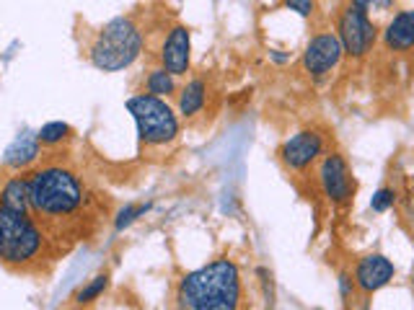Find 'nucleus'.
Here are the masks:
<instances>
[{"instance_id":"6ab92c4d","label":"nucleus","mask_w":414,"mask_h":310,"mask_svg":"<svg viewBox=\"0 0 414 310\" xmlns=\"http://www.w3.org/2000/svg\"><path fill=\"white\" fill-rule=\"evenodd\" d=\"M148 209H151V205H125L120 212H117L114 228H117V231H125V228H130V225L135 223L137 217H143Z\"/></svg>"},{"instance_id":"6e6552de","label":"nucleus","mask_w":414,"mask_h":310,"mask_svg":"<svg viewBox=\"0 0 414 310\" xmlns=\"http://www.w3.org/2000/svg\"><path fill=\"white\" fill-rule=\"evenodd\" d=\"M319 181L324 194L329 197V202L334 205H344L352 199V191H355V181L350 176V166L347 160L339 155V153H329L327 158L321 160L319 168Z\"/></svg>"},{"instance_id":"5701e85b","label":"nucleus","mask_w":414,"mask_h":310,"mask_svg":"<svg viewBox=\"0 0 414 310\" xmlns=\"http://www.w3.org/2000/svg\"><path fill=\"white\" fill-rule=\"evenodd\" d=\"M339 292H342V300L344 302H350L352 300V279L347 271H342L339 274Z\"/></svg>"},{"instance_id":"f3484780","label":"nucleus","mask_w":414,"mask_h":310,"mask_svg":"<svg viewBox=\"0 0 414 310\" xmlns=\"http://www.w3.org/2000/svg\"><path fill=\"white\" fill-rule=\"evenodd\" d=\"M68 135H70V127H68L65 122H49V124H44V127L37 132V137H39L42 145H57V143H63Z\"/></svg>"},{"instance_id":"9d476101","label":"nucleus","mask_w":414,"mask_h":310,"mask_svg":"<svg viewBox=\"0 0 414 310\" xmlns=\"http://www.w3.org/2000/svg\"><path fill=\"white\" fill-rule=\"evenodd\" d=\"M192 60V37L187 26H174L161 47V65L171 75H184L189 70Z\"/></svg>"},{"instance_id":"4be33fe9","label":"nucleus","mask_w":414,"mask_h":310,"mask_svg":"<svg viewBox=\"0 0 414 310\" xmlns=\"http://www.w3.org/2000/svg\"><path fill=\"white\" fill-rule=\"evenodd\" d=\"M352 6H360L363 11H389L394 0H350Z\"/></svg>"},{"instance_id":"423d86ee","label":"nucleus","mask_w":414,"mask_h":310,"mask_svg":"<svg viewBox=\"0 0 414 310\" xmlns=\"http://www.w3.org/2000/svg\"><path fill=\"white\" fill-rule=\"evenodd\" d=\"M337 39L342 44V49L350 57H363L373 49L375 39H378V29L370 21L368 11H363L360 6H347L339 13L337 21Z\"/></svg>"},{"instance_id":"1a4fd4ad","label":"nucleus","mask_w":414,"mask_h":310,"mask_svg":"<svg viewBox=\"0 0 414 310\" xmlns=\"http://www.w3.org/2000/svg\"><path fill=\"white\" fill-rule=\"evenodd\" d=\"M324 150V140L319 132L313 129H303L298 135H293L290 140H285V145L280 148V158L290 171H303L308 168L313 160L319 158Z\"/></svg>"},{"instance_id":"9b49d317","label":"nucleus","mask_w":414,"mask_h":310,"mask_svg":"<svg viewBox=\"0 0 414 310\" xmlns=\"http://www.w3.org/2000/svg\"><path fill=\"white\" fill-rule=\"evenodd\" d=\"M394 274H396V269L386 256L370 254L365 259H360L358 269H355V282H358L363 292H375V290L389 285Z\"/></svg>"},{"instance_id":"0eeeda50","label":"nucleus","mask_w":414,"mask_h":310,"mask_svg":"<svg viewBox=\"0 0 414 310\" xmlns=\"http://www.w3.org/2000/svg\"><path fill=\"white\" fill-rule=\"evenodd\" d=\"M344 49L337 39V34H316L313 39L308 41V47L303 52V67L310 78L321 80L324 75L334 70L339 60H342Z\"/></svg>"},{"instance_id":"f03ea898","label":"nucleus","mask_w":414,"mask_h":310,"mask_svg":"<svg viewBox=\"0 0 414 310\" xmlns=\"http://www.w3.org/2000/svg\"><path fill=\"white\" fill-rule=\"evenodd\" d=\"M86 191L78 176L63 166L39 168L29 176V202L37 217H44L47 223L68 220L83 207Z\"/></svg>"},{"instance_id":"2eb2a0df","label":"nucleus","mask_w":414,"mask_h":310,"mask_svg":"<svg viewBox=\"0 0 414 310\" xmlns=\"http://www.w3.org/2000/svg\"><path fill=\"white\" fill-rule=\"evenodd\" d=\"M205 93H207L205 80L202 78L189 80L182 88V93H179V112H182V117H194L205 106Z\"/></svg>"},{"instance_id":"20e7f679","label":"nucleus","mask_w":414,"mask_h":310,"mask_svg":"<svg viewBox=\"0 0 414 310\" xmlns=\"http://www.w3.org/2000/svg\"><path fill=\"white\" fill-rule=\"evenodd\" d=\"M42 251V231L26 212L0 205V261L24 266Z\"/></svg>"},{"instance_id":"39448f33","label":"nucleus","mask_w":414,"mask_h":310,"mask_svg":"<svg viewBox=\"0 0 414 310\" xmlns=\"http://www.w3.org/2000/svg\"><path fill=\"white\" fill-rule=\"evenodd\" d=\"M127 112L137 124V135L140 143L145 145H168L174 143L179 135V120H176L174 109L168 106L163 98L151 93L130 96Z\"/></svg>"},{"instance_id":"a211bd4d","label":"nucleus","mask_w":414,"mask_h":310,"mask_svg":"<svg viewBox=\"0 0 414 310\" xmlns=\"http://www.w3.org/2000/svg\"><path fill=\"white\" fill-rule=\"evenodd\" d=\"M106 287H109V277H106V274H99V277L91 279V282L75 295V302H78V305H88V302H94Z\"/></svg>"},{"instance_id":"ddd939ff","label":"nucleus","mask_w":414,"mask_h":310,"mask_svg":"<svg viewBox=\"0 0 414 310\" xmlns=\"http://www.w3.org/2000/svg\"><path fill=\"white\" fill-rule=\"evenodd\" d=\"M39 137L32 135V132H24V135H18L13 143H11V148L6 150V155H3V163L8 168H13V171H21V168H26L29 163H34L37 160V155H39Z\"/></svg>"},{"instance_id":"4468645a","label":"nucleus","mask_w":414,"mask_h":310,"mask_svg":"<svg viewBox=\"0 0 414 310\" xmlns=\"http://www.w3.org/2000/svg\"><path fill=\"white\" fill-rule=\"evenodd\" d=\"M0 205L16 212H32V202H29V176H13L3 191H0Z\"/></svg>"},{"instance_id":"aec40b11","label":"nucleus","mask_w":414,"mask_h":310,"mask_svg":"<svg viewBox=\"0 0 414 310\" xmlns=\"http://www.w3.org/2000/svg\"><path fill=\"white\" fill-rule=\"evenodd\" d=\"M394 202H396V191L394 189H378L375 191V197L370 199V209H373V212H386V209L394 207Z\"/></svg>"},{"instance_id":"dca6fc26","label":"nucleus","mask_w":414,"mask_h":310,"mask_svg":"<svg viewBox=\"0 0 414 310\" xmlns=\"http://www.w3.org/2000/svg\"><path fill=\"white\" fill-rule=\"evenodd\" d=\"M145 86H148V93L151 96H168L176 91V83H174V75L171 72H166L163 67H158V70H153L148 78H145Z\"/></svg>"},{"instance_id":"f257e3e1","label":"nucleus","mask_w":414,"mask_h":310,"mask_svg":"<svg viewBox=\"0 0 414 310\" xmlns=\"http://www.w3.org/2000/svg\"><path fill=\"white\" fill-rule=\"evenodd\" d=\"M241 274L231 259H215L184 274L176 287V310H239Z\"/></svg>"},{"instance_id":"7ed1b4c3","label":"nucleus","mask_w":414,"mask_h":310,"mask_svg":"<svg viewBox=\"0 0 414 310\" xmlns=\"http://www.w3.org/2000/svg\"><path fill=\"white\" fill-rule=\"evenodd\" d=\"M143 52V34L132 18L117 16L101 26L91 44V63L104 72L125 70Z\"/></svg>"},{"instance_id":"412c9836","label":"nucleus","mask_w":414,"mask_h":310,"mask_svg":"<svg viewBox=\"0 0 414 310\" xmlns=\"http://www.w3.org/2000/svg\"><path fill=\"white\" fill-rule=\"evenodd\" d=\"M285 8L295 11V13L303 18H308L310 13H313V8H316V3H313V0H285Z\"/></svg>"},{"instance_id":"f8f14e48","label":"nucleus","mask_w":414,"mask_h":310,"mask_svg":"<svg viewBox=\"0 0 414 310\" xmlns=\"http://www.w3.org/2000/svg\"><path fill=\"white\" fill-rule=\"evenodd\" d=\"M383 44L394 52H406L414 47V11H401L391 18L383 32Z\"/></svg>"}]
</instances>
